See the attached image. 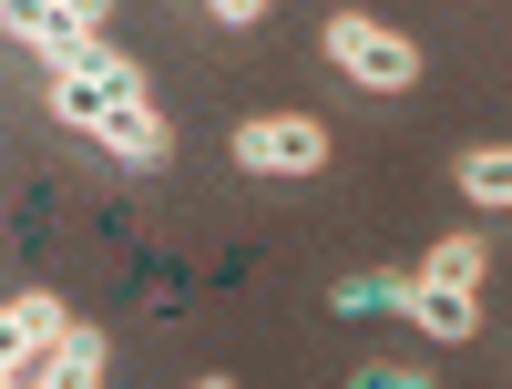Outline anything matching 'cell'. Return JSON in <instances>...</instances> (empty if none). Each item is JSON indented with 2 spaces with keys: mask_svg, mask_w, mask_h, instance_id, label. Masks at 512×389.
Listing matches in <instances>:
<instances>
[{
  "mask_svg": "<svg viewBox=\"0 0 512 389\" xmlns=\"http://www.w3.org/2000/svg\"><path fill=\"white\" fill-rule=\"evenodd\" d=\"M41 113L62 123L72 144H93V154H113V164H164V113L144 103V93H113V82H72V72H52L41 82Z\"/></svg>",
  "mask_w": 512,
  "mask_h": 389,
  "instance_id": "cell-1",
  "label": "cell"
},
{
  "mask_svg": "<svg viewBox=\"0 0 512 389\" xmlns=\"http://www.w3.org/2000/svg\"><path fill=\"white\" fill-rule=\"evenodd\" d=\"M400 318L431 338H482V236H441L420 267H400Z\"/></svg>",
  "mask_w": 512,
  "mask_h": 389,
  "instance_id": "cell-2",
  "label": "cell"
},
{
  "mask_svg": "<svg viewBox=\"0 0 512 389\" xmlns=\"http://www.w3.org/2000/svg\"><path fill=\"white\" fill-rule=\"evenodd\" d=\"M328 62L359 82V93H410L420 82V52L390 31V21H369V11H338L328 21Z\"/></svg>",
  "mask_w": 512,
  "mask_h": 389,
  "instance_id": "cell-3",
  "label": "cell"
},
{
  "mask_svg": "<svg viewBox=\"0 0 512 389\" xmlns=\"http://www.w3.org/2000/svg\"><path fill=\"white\" fill-rule=\"evenodd\" d=\"M236 164L246 175H318L328 164V123L318 113H256V123H236Z\"/></svg>",
  "mask_w": 512,
  "mask_h": 389,
  "instance_id": "cell-4",
  "label": "cell"
},
{
  "mask_svg": "<svg viewBox=\"0 0 512 389\" xmlns=\"http://www.w3.org/2000/svg\"><path fill=\"white\" fill-rule=\"evenodd\" d=\"M62 338H72V308H62L52 287H21L11 308H0V349H11V369L41 359V349H62Z\"/></svg>",
  "mask_w": 512,
  "mask_h": 389,
  "instance_id": "cell-5",
  "label": "cell"
},
{
  "mask_svg": "<svg viewBox=\"0 0 512 389\" xmlns=\"http://www.w3.org/2000/svg\"><path fill=\"white\" fill-rule=\"evenodd\" d=\"M461 195L512 215V144H472V154H461Z\"/></svg>",
  "mask_w": 512,
  "mask_h": 389,
  "instance_id": "cell-6",
  "label": "cell"
},
{
  "mask_svg": "<svg viewBox=\"0 0 512 389\" xmlns=\"http://www.w3.org/2000/svg\"><path fill=\"white\" fill-rule=\"evenodd\" d=\"M338 308H349V318H379V308H390V318H400V267H390V277H349V287H338Z\"/></svg>",
  "mask_w": 512,
  "mask_h": 389,
  "instance_id": "cell-7",
  "label": "cell"
},
{
  "mask_svg": "<svg viewBox=\"0 0 512 389\" xmlns=\"http://www.w3.org/2000/svg\"><path fill=\"white\" fill-rule=\"evenodd\" d=\"M349 389H431V379H420V369H359Z\"/></svg>",
  "mask_w": 512,
  "mask_h": 389,
  "instance_id": "cell-8",
  "label": "cell"
},
{
  "mask_svg": "<svg viewBox=\"0 0 512 389\" xmlns=\"http://www.w3.org/2000/svg\"><path fill=\"white\" fill-rule=\"evenodd\" d=\"M205 389H236V379H205Z\"/></svg>",
  "mask_w": 512,
  "mask_h": 389,
  "instance_id": "cell-9",
  "label": "cell"
}]
</instances>
